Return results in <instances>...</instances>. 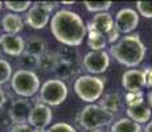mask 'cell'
I'll use <instances>...</instances> for the list:
<instances>
[{
	"label": "cell",
	"mask_w": 152,
	"mask_h": 132,
	"mask_svg": "<svg viewBox=\"0 0 152 132\" xmlns=\"http://www.w3.org/2000/svg\"><path fill=\"white\" fill-rule=\"evenodd\" d=\"M50 32L58 42L66 46H80L87 34L82 17L69 9H60L52 16Z\"/></svg>",
	"instance_id": "1"
},
{
	"label": "cell",
	"mask_w": 152,
	"mask_h": 132,
	"mask_svg": "<svg viewBox=\"0 0 152 132\" xmlns=\"http://www.w3.org/2000/svg\"><path fill=\"white\" fill-rule=\"evenodd\" d=\"M110 54L122 65L136 67L144 60L145 46L139 34H127L111 46Z\"/></svg>",
	"instance_id": "2"
},
{
	"label": "cell",
	"mask_w": 152,
	"mask_h": 132,
	"mask_svg": "<svg viewBox=\"0 0 152 132\" xmlns=\"http://www.w3.org/2000/svg\"><path fill=\"white\" fill-rule=\"evenodd\" d=\"M104 90V79L95 75H81L74 82V91L81 101L93 104L99 101Z\"/></svg>",
	"instance_id": "3"
},
{
	"label": "cell",
	"mask_w": 152,
	"mask_h": 132,
	"mask_svg": "<svg viewBox=\"0 0 152 132\" xmlns=\"http://www.w3.org/2000/svg\"><path fill=\"white\" fill-rule=\"evenodd\" d=\"M11 87L15 93L21 98H31L36 95L40 90L39 75L33 70H21L19 69L11 78Z\"/></svg>",
	"instance_id": "4"
},
{
	"label": "cell",
	"mask_w": 152,
	"mask_h": 132,
	"mask_svg": "<svg viewBox=\"0 0 152 132\" xmlns=\"http://www.w3.org/2000/svg\"><path fill=\"white\" fill-rule=\"evenodd\" d=\"M114 120V114L106 111L99 104H87L80 114V124L87 131L106 127Z\"/></svg>",
	"instance_id": "5"
},
{
	"label": "cell",
	"mask_w": 152,
	"mask_h": 132,
	"mask_svg": "<svg viewBox=\"0 0 152 132\" xmlns=\"http://www.w3.org/2000/svg\"><path fill=\"white\" fill-rule=\"evenodd\" d=\"M39 93V101H41V103L49 107L50 106L53 107V106H60L61 103H64L65 99L68 98V86L61 79H48L40 87Z\"/></svg>",
	"instance_id": "6"
},
{
	"label": "cell",
	"mask_w": 152,
	"mask_h": 132,
	"mask_svg": "<svg viewBox=\"0 0 152 132\" xmlns=\"http://www.w3.org/2000/svg\"><path fill=\"white\" fill-rule=\"evenodd\" d=\"M53 119V112L50 107L44 103H36L32 106V110L28 116V124L33 130H46Z\"/></svg>",
	"instance_id": "7"
},
{
	"label": "cell",
	"mask_w": 152,
	"mask_h": 132,
	"mask_svg": "<svg viewBox=\"0 0 152 132\" xmlns=\"http://www.w3.org/2000/svg\"><path fill=\"white\" fill-rule=\"evenodd\" d=\"M82 65L91 74H101L110 66V57L104 50L89 52L82 58Z\"/></svg>",
	"instance_id": "8"
},
{
	"label": "cell",
	"mask_w": 152,
	"mask_h": 132,
	"mask_svg": "<svg viewBox=\"0 0 152 132\" xmlns=\"http://www.w3.org/2000/svg\"><path fill=\"white\" fill-rule=\"evenodd\" d=\"M139 24V13L132 8H123L115 16L114 26L119 31V33H131Z\"/></svg>",
	"instance_id": "9"
},
{
	"label": "cell",
	"mask_w": 152,
	"mask_h": 132,
	"mask_svg": "<svg viewBox=\"0 0 152 132\" xmlns=\"http://www.w3.org/2000/svg\"><path fill=\"white\" fill-rule=\"evenodd\" d=\"M27 24L33 29H42L48 25L50 20V13L41 5V1H36L31 5L25 15Z\"/></svg>",
	"instance_id": "10"
},
{
	"label": "cell",
	"mask_w": 152,
	"mask_h": 132,
	"mask_svg": "<svg viewBox=\"0 0 152 132\" xmlns=\"http://www.w3.org/2000/svg\"><path fill=\"white\" fill-rule=\"evenodd\" d=\"M32 110V104L28 99L20 98L11 103L8 108V116L12 120L15 125L16 124H28V116Z\"/></svg>",
	"instance_id": "11"
},
{
	"label": "cell",
	"mask_w": 152,
	"mask_h": 132,
	"mask_svg": "<svg viewBox=\"0 0 152 132\" xmlns=\"http://www.w3.org/2000/svg\"><path fill=\"white\" fill-rule=\"evenodd\" d=\"M0 48L8 55L20 57L25 52V41L19 34H0Z\"/></svg>",
	"instance_id": "12"
},
{
	"label": "cell",
	"mask_w": 152,
	"mask_h": 132,
	"mask_svg": "<svg viewBox=\"0 0 152 132\" xmlns=\"http://www.w3.org/2000/svg\"><path fill=\"white\" fill-rule=\"evenodd\" d=\"M122 86L124 90H127V93L143 91V89L145 87L143 70L130 69L124 71L122 75Z\"/></svg>",
	"instance_id": "13"
},
{
	"label": "cell",
	"mask_w": 152,
	"mask_h": 132,
	"mask_svg": "<svg viewBox=\"0 0 152 132\" xmlns=\"http://www.w3.org/2000/svg\"><path fill=\"white\" fill-rule=\"evenodd\" d=\"M91 26L94 31H97L101 34H106L114 26V17L109 12H102V13H95L91 20Z\"/></svg>",
	"instance_id": "14"
},
{
	"label": "cell",
	"mask_w": 152,
	"mask_h": 132,
	"mask_svg": "<svg viewBox=\"0 0 152 132\" xmlns=\"http://www.w3.org/2000/svg\"><path fill=\"white\" fill-rule=\"evenodd\" d=\"M1 26L7 34H19L24 28V21L19 15L7 13L1 19Z\"/></svg>",
	"instance_id": "15"
},
{
	"label": "cell",
	"mask_w": 152,
	"mask_h": 132,
	"mask_svg": "<svg viewBox=\"0 0 152 132\" xmlns=\"http://www.w3.org/2000/svg\"><path fill=\"white\" fill-rule=\"evenodd\" d=\"M54 74L57 75V79H66V78H70L73 75L77 74L78 69L75 66V61H72V60H66L64 57H60L58 60L57 65L54 67Z\"/></svg>",
	"instance_id": "16"
},
{
	"label": "cell",
	"mask_w": 152,
	"mask_h": 132,
	"mask_svg": "<svg viewBox=\"0 0 152 132\" xmlns=\"http://www.w3.org/2000/svg\"><path fill=\"white\" fill-rule=\"evenodd\" d=\"M127 118L138 124L147 123L151 119V108L145 103L139 104L136 107H127Z\"/></svg>",
	"instance_id": "17"
},
{
	"label": "cell",
	"mask_w": 152,
	"mask_h": 132,
	"mask_svg": "<svg viewBox=\"0 0 152 132\" xmlns=\"http://www.w3.org/2000/svg\"><path fill=\"white\" fill-rule=\"evenodd\" d=\"M86 29H87V45L91 49V52L104 50V48H106V45H107L106 37H104L103 34L98 33L97 31H94L91 24L86 25Z\"/></svg>",
	"instance_id": "18"
},
{
	"label": "cell",
	"mask_w": 152,
	"mask_h": 132,
	"mask_svg": "<svg viewBox=\"0 0 152 132\" xmlns=\"http://www.w3.org/2000/svg\"><path fill=\"white\" fill-rule=\"evenodd\" d=\"M46 44L40 36H31L25 41V52L36 57H41L45 53Z\"/></svg>",
	"instance_id": "19"
},
{
	"label": "cell",
	"mask_w": 152,
	"mask_h": 132,
	"mask_svg": "<svg viewBox=\"0 0 152 132\" xmlns=\"http://www.w3.org/2000/svg\"><path fill=\"white\" fill-rule=\"evenodd\" d=\"M142 125L128 118H121L111 125V132H140Z\"/></svg>",
	"instance_id": "20"
},
{
	"label": "cell",
	"mask_w": 152,
	"mask_h": 132,
	"mask_svg": "<svg viewBox=\"0 0 152 132\" xmlns=\"http://www.w3.org/2000/svg\"><path fill=\"white\" fill-rule=\"evenodd\" d=\"M99 106L102 108H104L106 111H109L111 114H115L119 111L122 106V99L119 96V94L116 93H111V94H107L102 98V101L99 102Z\"/></svg>",
	"instance_id": "21"
},
{
	"label": "cell",
	"mask_w": 152,
	"mask_h": 132,
	"mask_svg": "<svg viewBox=\"0 0 152 132\" xmlns=\"http://www.w3.org/2000/svg\"><path fill=\"white\" fill-rule=\"evenodd\" d=\"M39 62H40V57H36V55H32L29 53L24 52L19 57V63L20 69L21 70H31L34 69V67H39Z\"/></svg>",
	"instance_id": "22"
},
{
	"label": "cell",
	"mask_w": 152,
	"mask_h": 132,
	"mask_svg": "<svg viewBox=\"0 0 152 132\" xmlns=\"http://www.w3.org/2000/svg\"><path fill=\"white\" fill-rule=\"evenodd\" d=\"M58 60H60V55H57L56 53H44L40 57L39 67L44 70H54Z\"/></svg>",
	"instance_id": "23"
},
{
	"label": "cell",
	"mask_w": 152,
	"mask_h": 132,
	"mask_svg": "<svg viewBox=\"0 0 152 132\" xmlns=\"http://www.w3.org/2000/svg\"><path fill=\"white\" fill-rule=\"evenodd\" d=\"M83 5L89 12L93 13H102L107 12L113 7V1H85Z\"/></svg>",
	"instance_id": "24"
},
{
	"label": "cell",
	"mask_w": 152,
	"mask_h": 132,
	"mask_svg": "<svg viewBox=\"0 0 152 132\" xmlns=\"http://www.w3.org/2000/svg\"><path fill=\"white\" fill-rule=\"evenodd\" d=\"M5 8L8 11H11L12 13H21V12H27L31 8L32 3L31 1H4L3 3Z\"/></svg>",
	"instance_id": "25"
},
{
	"label": "cell",
	"mask_w": 152,
	"mask_h": 132,
	"mask_svg": "<svg viewBox=\"0 0 152 132\" xmlns=\"http://www.w3.org/2000/svg\"><path fill=\"white\" fill-rule=\"evenodd\" d=\"M12 78V66L4 58H0V86L7 83Z\"/></svg>",
	"instance_id": "26"
},
{
	"label": "cell",
	"mask_w": 152,
	"mask_h": 132,
	"mask_svg": "<svg viewBox=\"0 0 152 132\" xmlns=\"http://www.w3.org/2000/svg\"><path fill=\"white\" fill-rule=\"evenodd\" d=\"M124 101H126L127 107H136V106L144 103V93L143 91L127 93L126 94Z\"/></svg>",
	"instance_id": "27"
},
{
	"label": "cell",
	"mask_w": 152,
	"mask_h": 132,
	"mask_svg": "<svg viewBox=\"0 0 152 132\" xmlns=\"http://www.w3.org/2000/svg\"><path fill=\"white\" fill-rule=\"evenodd\" d=\"M136 9L140 16L145 19H152V1H138Z\"/></svg>",
	"instance_id": "28"
},
{
	"label": "cell",
	"mask_w": 152,
	"mask_h": 132,
	"mask_svg": "<svg viewBox=\"0 0 152 132\" xmlns=\"http://www.w3.org/2000/svg\"><path fill=\"white\" fill-rule=\"evenodd\" d=\"M48 132H77V131L69 123L60 122V123H56V124H52V127L48 128Z\"/></svg>",
	"instance_id": "29"
},
{
	"label": "cell",
	"mask_w": 152,
	"mask_h": 132,
	"mask_svg": "<svg viewBox=\"0 0 152 132\" xmlns=\"http://www.w3.org/2000/svg\"><path fill=\"white\" fill-rule=\"evenodd\" d=\"M104 37H106V41L110 44H115L119 41V37H121V33H119V31L115 28V26H113V28L110 29L109 32H107L106 34H104Z\"/></svg>",
	"instance_id": "30"
},
{
	"label": "cell",
	"mask_w": 152,
	"mask_h": 132,
	"mask_svg": "<svg viewBox=\"0 0 152 132\" xmlns=\"http://www.w3.org/2000/svg\"><path fill=\"white\" fill-rule=\"evenodd\" d=\"M143 75H144V85L145 87L152 89V66L144 67L143 70Z\"/></svg>",
	"instance_id": "31"
},
{
	"label": "cell",
	"mask_w": 152,
	"mask_h": 132,
	"mask_svg": "<svg viewBox=\"0 0 152 132\" xmlns=\"http://www.w3.org/2000/svg\"><path fill=\"white\" fill-rule=\"evenodd\" d=\"M32 131H33V128L29 124H16L11 130V132H32Z\"/></svg>",
	"instance_id": "32"
},
{
	"label": "cell",
	"mask_w": 152,
	"mask_h": 132,
	"mask_svg": "<svg viewBox=\"0 0 152 132\" xmlns=\"http://www.w3.org/2000/svg\"><path fill=\"white\" fill-rule=\"evenodd\" d=\"M41 5L44 8H45L46 11H48L49 13H52V11L56 9V7H57V3H50V1H41Z\"/></svg>",
	"instance_id": "33"
},
{
	"label": "cell",
	"mask_w": 152,
	"mask_h": 132,
	"mask_svg": "<svg viewBox=\"0 0 152 132\" xmlns=\"http://www.w3.org/2000/svg\"><path fill=\"white\" fill-rule=\"evenodd\" d=\"M5 101H7V96H5V94H4V91H3V89L0 87V108L4 106Z\"/></svg>",
	"instance_id": "34"
},
{
	"label": "cell",
	"mask_w": 152,
	"mask_h": 132,
	"mask_svg": "<svg viewBox=\"0 0 152 132\" xmlns=\"http://www.w3.org/2000/svg\"><path fill=\"white\" fill-rule=\"evenodd\" d=\"M147 99H148V103H150V108H152V89L147 94Z\"/></svg>",
	"instance_id": "35"
},
{
	"label": "cell",
	"mask_w": 152,
	"mask_h": 132,
	"mask_svg": "<svg viewBox=\"0 0 152 132\" xmlns=\"http://www.w3.org/2000/svg\"><path fill=\"white\" fill-rule=\"evenodd\" d=\"M144 132H152V120L147 123V125H145V128H144Z\"/></svg>",
	"instance_id": "36"
},
{
	"label": "cell",
	"mask_w": 152,
	"mask_h": 132,
	"mask_svg": "<svg viewBox=\"0 0 152 132\" xmlns=\"http://www.w3.org/2000/svg\"><path fill=\"white\" fill-rule=\"evenodd\" d=\"M32 132H48V130H33Z\"/></svg>",
	"instance_id": "37"
},
{
	"label": "cell",
	"mask_w": 152,
	"mask_h": 132,
	"mask_svg": "<svg viewBox=\"0 0 152 132\" xmlns=\"http://www.w3.org/2000/svg\"><path fill=\"white\" fill-rule=\"evenodd\" d=\"M62 4H74V1H62Z\"/></svg>",
	"instance_id": "38"
},
{
	"label": "cell",
	"mask_w": 152,
	"mask_h": 132,
	"mask_svg": "<svg viewBox=\"0 0 152 132\" xmlns=\"http://www.w3.org/2000/svg\"><path fill=\"white\" fill-rule=\"evenodd\" d=\"M1 9H3V1H0V12H1Z\"/></svg>",
	"instance_id": "39"
}]
</instances>
